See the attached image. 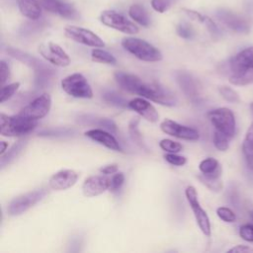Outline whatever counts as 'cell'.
<instances>
[{
	"instance_id": "6da1fadb",
	"label": "cell",
	"mask_w": 253,
	"mask_h": 253,
	"mask_svg": "<svg viewBox=\"0 0 253 253\" xmlns=\"http://www.w3.org/2000/svg\"><path fill=\"white\" fill-rule=\"evenodd\" d=\"M229 82L235 86L253 83V46L246 47L229 59Z\"/></svg>"
},
{
	"instance_id": "7a4b0ae2",
	"label": "cell",
	"mask_w": 253,
	"mask_h": 253,
	"mask_svg": "<svg viewBox=\"0 0 253 253\" xmlns=\"http://www.w3.org/2000/svg\"><path fill=\"white\" fill-rule=\"evenodd\" d=\"M38 121L24 118L20 115L8 116L1 113L0 133L3 136L20 137L31 133L38 126Z\"/></svg>"
},
{
	"instance_id": "3957f363",
	"label": "cell",
	"mask_w": 253,
	"mask_h": 253,
	"mask_svg": "<svg viewBox=\"0 0 253 253\" xmlns=\"http://www.w3.org/2000/svg\"><path fill=\"white\" fill-rule=\"evenodd\" d=\"M122 45L126 51L142 61L156 62L162 59V53L160 50L144 40L126 37L123 39Z\"/></svg>"
},
{
	"instance_id": "277c9868",
	"label": "cell",
	"mask_w": 253,
	"mask_h": 253,
	"mask_svg": "<svg viewBox=\"0 0 253 253\" xmlns=\"http://www.w3.org/2000/svg\"><path fill=\"white\" fill-rule=\"evenodd\" d=\"M134 94L164 106H174L177 101L174 94L167 88L157 83H148L143 80L140 81Z\"/></svg>"
},
{
	"instance_id": "5b68a950",
	"label": "cell",
	"mask_w": 253,
	"mask_h": 253,
	"mask_svg": "<svg viewBox=\"0 0 253 253\" xmlns=\"http://www.w3.org/2000/svg\"><path fill=\"white\" fill-rule=\"evenodd\" d=\"M62 90L71 97L79 99H91L93 91L85 76L79 72L72 73L61 80Z\"/></svg>"
},
{
	"instance_id": "8992f818",
	"label": "cell",
	"mask_w": 253,
	"mask_h": 253,
	"mask_svg": "<svg viewBox=\"0 0 253 253\" xmlns=\"http://www.w3.org/2000/svg\"><path fill=\"white\" fill-rule=\"evenodd\" d=\"M208 118L216 130L221 131L230 138L234 136L236 123L234 114L230 109L221 107L211 110L208 113Z\"/></svg>"
},
{
	"instance_id": "52a82bcc",
	"label": "cell",
	"mask_w": 253,
	"mask_h": 253,
	"mask_svg": "<svg viewBox=\"0 0 253 253\" xmlns=\"http://www.w3.org/2000/svg\"><path fill=\"white\" fill-rule=\"evenodd\" d=\"M47 194L46 189L42 188L34 190L23 195H20L13 199L7 208V212L10 215H19L31 208H33L37 203L42 200Z\"/></svg>"
},
{
	"instance_id": "ba28073f",
	"label": "cell",
	"mask_w": 253,
	"mask_h": 253,
	"mask_svg": "<svg viewBox=\"0 0 253 253\" xmlns=\"http://www.w3.org/2000/svg\"><path fill=\"white\" fill-rule=\"evenodd\" d=\"M185 196L193 211L199 228L206 236H211V221L208 213L200 205L196 188L194 186H188L185 190Z\"/></svg>"
},
{
	"instance_id": "9c48e42d",
	"label": "cell",
	"mask_w": 253,
	"mask_h": 253,
	"mask_svg": "<svg viewBox=\"0 0 253 253\" xmlns=\"http://www.w3.org/2000/svg\"><path fill=\"white\" fill-rule=\"evenodd\" d=\"M51 108V97L47 93H43L37 98H35L32 102H30L27 106H25L18 115L33 120L39 121L45 117Z\"/></svg>"
},
{
	"instance_id": "30bf717a",
	"label": "cell",
	"mask_w": 253,
	"mask_h": 253,
	"mask_svg": "<svg viewBox=\"0 0 253 253\" xmlns=\"http://www.w3.org/2000/svg\"><path fill=\"white\" fill-rule=\"evenodd\" d=\"M100 21L103 25L124 34L135 35L138 33V27L134 23L127 20L124 15L113 10L103 11L100 16Z\"/></svg>"
},
{
	"instance_id": "8fae6325",
	"label": "cell",
	"mask_w": 253,
	"mask_h": 253,
	"mask_svg": "<svg viewBox=\"0 0 253 253\" xmlns=\"http://www.w3.org/2000/svg\"><path fill=\"white\" fill-rule=\"evenodd\" d=\"M65 36L81 44L92 47H104L105 42L94 32L77 26H66L64 29Z\"/></svg>"
},
{
	"instance_id": "7c38bea8",
	"label": "cell",
	"mask_w": 253,
	"mask_h": 253,
	"mask_svg": "<svg viewBox=\"0 0 253 253\" xmlns=\"http://www.w3.org/2000/svg\"><path fill=\"white\" fill-rule=\"evenodd\" d=\"M39 52L49 63L59 67H65L70 64V57L64 49L57 43L48 42L39 46Z\"/></svg>"
},
{
	"instance_id": "4fadbf2b",
	"label": "cell",
	"mask_w": 253,
	"mask_h": 253,
	"mask_svg": "<svg viewBox=\"0 0 253 253\" xmlns=\"http://www.w3.org/2000/svg\"><path fill=\"white\" fill-rule=\"evenodd\" d=\"M160 128L164 133L180 139L195 141L200 138V133L196 128L178 124L171 119H165L162 121L160 124Z\"/></svg>"
},
{
	"instance_id": "5bb4252c",
	"label": "cell",
	"mask_w": 253,
	"mask_h": 253,
	"mask_svg": "<svg viewBox=\"0 0 253 253\" xmlns=\"http://www.w3.org/2000/svg\"><path fill=\"white\" fill-rule=\"evenodd\" d=\"M111 178L108 175H93L85 179L82 185V192L85 197H95L110 190Z\"/></svg>"
},
{
	"instance_id": "9a60e30c",
	"label": "cell",
	"mask_w": 253,
	"mask_h": 253,
	"mask_svg": "<svg viewBox=\"0 0 253 253\" xmlns=\"http://www.w3.org/2000/svg\"><path fill=\"white\" fill-rule=\"evenodd\" d=\"M79 178V174L72 169H63L54 173L48 180V186L54 191H63L73 187Z\"/></svg>"
},
{
	"instance_id": "2e32d148",
	"label": "cell",
	"mask_w": 253,
	"mask_h": 253,
	"mask_svg": "<svg viewBox=\"0 0 253 253\" xmlns=\"http://www.w3.org/2000/svg\"><path fill=\"white\" fill-rule=\"evenodd\" d=\"M216 17L221 23H223L227 28L234 32L247 34L250 31L249 23L245 19L232 13L231 11L225 9L218 10L216 13Z\"/></svg>"
},
{
	"instance_id": "e0dca14e",
	"label": "cell",
	"mask_w": 253,
	"mask_h": 253,
	"mask_svg": "<svg viewBox=\"0 0 253 253\" xmlns=\"http://www.w3.org/2000/svg\"><path fill=\"white\" fill-rule=\"evenodd\" d=\"M127 107L150 123H156L159 120V114L154 106L143 97H136L127 103Z\"/></svg>"
},
{
	"instance_id": "ac0fdd59",
	"label": "cell",
	"mask_w": 253,
	"mask_h": 253,
	"mask_svg": "<svg viewBox=\"0 0 253 253\" xmlns=\"http://www.w3.org/2000/svg\"><path fill=\"white\" fill-rule=\"evenodd\" d=\"M40 4L44 10L58 14L65 19H76L78 17L74 6L61 0H40Z\"/></svg>"
},
{
	"instance_id": "d6986e66",
	"label": "cell",
	"mask_w": 253,
	"mask_h": 253,
	"mask_svg": "<svg viewBox=\"0 0 253 253\" xmlns=\"http://www.w3.org/2000/svg\"><path fill=\"white\" fill-rule=\"evenodd\" d=\"M84 134H85V136L89 137L90 139L100 143L101 145H103L111 150H114V151H122L123 150L119 141L115 138V136L105 129L92 128V129L86 130L84 132Z\"/></svg>"
},
{
	"instance_id": "ffe728a7",
	"label": "cell",
	"mask_w": 253,
	"mask_h": 253,
	"mask_svg": "<svg viewBox=\"0 0 253 253\" xmlns=\"http://www.w3.org/2000/svg\"><path fill=\"white\" fill-rule=\"evenodd\" d=\"M21 14L31 21H37L42 15V6L37 0H17Z\"/></svg>"
},
{
	"instance_id": "44dd1931",
	"label": "cell",
	"mask_w": 253,
	"mask_h": 253,
	"mask_svg": "<svg viewBox=\"0 0 253 253\" xmlns=\"http://www.w3.org/2000/svg\"><path fill=\"white\" fill-rule=\"evenodd\" d=\"M199 169L202 174L211 178H220L222 171L219 162L212 157H208L202 160L199 164Z\"/></svg>"
},
{
	"instance_id": "7402d4cb",
	"label": "cell",
	"mask_w": 253,
	"mask_h": 253,
	"mask_svg": "<svg viewBox=\"0 0 253 253\" xmlns=\"http://www.w3.org/2000/svg\"><path fill=\"white\" fill-rule=\"evenodd\" d=\"M177 78V82L180 85L181 89L188 95L191 97H195L198 94V85L197 82L194 80V78L191 77V75H189L186 72H179L176 75Z\"/></svg>"
},
{
	"instance_id": "603a6c76",
	"label": "cell",
	"mask_w": 253,
	"mask_h": 253,
	"mask_svg": "<svg viewBox=\"0 0 253 253\" xmlns=\"http://www.w3.org/2000/svg\"><path fill=\"white\" fill-rule=\"evenodd\" d=\"M128 15L129 17L143 27H148L150 25V19L144 9L143 6L139 4H133L128 9Z\"/></svg>"
},
{
	"instance_id": "cb8c5ba5",
	"label": "cell",
	"mask_w": 253,
	"mask_h": 253,
	"mask_svg": "<svg viewBox=\"0 0 253 253\" xmlns=\"http://www.w3.org/2000/svg\"><path fill=\"white\" fill-rule=\"evenodd\" d=\"M91 57H92V60L95 62L111 64V65L117 64L116 57L112 53H110L107 50H104L100 47H95L91 51Z\"/></svg>"
},
{
	"instance_id": "d4e9b609",
	"label": "cell",
	"mask_w": 253,
	"mask_h": 253,
	"mask_svg": "<svg viewBox=\"0 0 253 253\" xmlns=\"http://www.w3.org/2000/svg\"><path fill=\"white\" fill-rule=\"evenodd\" d=\"M199 180L202 184H204L208 189L213 192H220L223 188V184L220 178H211L204 174H201L198 176Z\"/></svg>"
},
{
	"instance_id": "484cf974",
	"label": "cell",
	"mask_w": 253,
	"mask_h": 253,
	"mask_svg": "<svg viewBox=\"0 0 253 253\" xmlns=\"http://www.w3.org/2000/svg\"><path fill=\"white\" fill-rule=\"evenodd\" d=\"M229 139H230V137H228L227 135H225L221 131H218L216 129L214 130L212 141H213L214 147L217 150L226 151L229 147Z\"/></svg>"
},
{
	"instance_id": "4316f807",
	"label": "cell",
	"mask_w": 253,
	"mask_h": 253,
	"mask_svg": "<svg viewBox=\"0 0 253 253\" xmlns=\"http://www.w3.org/2000/svg\"><path fill=\"white\" fill-rule=\"evenodd\" d=\"M218 92L220 94V96L227 102L229 103H239L240 98L238 93L232 89L231 87L228 86H220L218 88Z\"/></svg>"
},
{
	"instance_id": "83f0119b",
	"label": "cell",
	"mask_w": 253,
	"mask_h": 253,
	"mask_svg": "<svg viewBox=\"0 0 253 253\" xmlns=\"http://www.w3.org/2000/svg\"><path fill=\"white\" fill-rule=\"evenodd\" d=\"M159 146L162 150L169 152V153H178L183 149V146L181 143L174 141L172 139H168V138H164V139L160 140Z\"/></svg>"
},
{
	"instance_id": "f1b7e54d",
	"label": "cell",
	"mask_w": 253,
	"mask_h": 253,
	"mask_svg": "<svg viewBox=\"0 0 253 253\" xmlns=\"http://www.w3.org/2000/svg\"><path fill=\"white\" fill-rule=\"evenodd\" d=\"M20 85H21L20 82H13L8 85H3L1 88L0 102L4 103L5 101H8L15 94V92L19 89Z\"/></svg>"
},
{
	"instance_id": "f546056e",
	"label": "cell",
	"mask_w": 253,
	"mask_h": 253,
	"mask_svg": "<svg viewBox=\"0 0 253 253\" xmlns=\"http://www.w3.org/2000/svg\"><path fill=\"white\" fill-rule=\"evenodd\" d=\"M217 216L225 221V222H234L236 219V215L232 210L227 207H219L216 209Z\"/></svg>"
},
{
	"instance_id": "4dcf8cb0",
	"label": "cell",
	"mask_w": 253,
	"mask_h": 253,
	"mask_svg": "<svg viewBox=\"0 0 253 253\" xmlns=\"http://www.w3.org/2000/svg\"><path fill=\"white\" fill-rule=\"evenodd\" d=\"M176 32H177L179 37H181L183 39H186V40L192 39L194 37V30L187 23H180L179 25H177Z\"/></svg>"
},
{
	"instance_id": "1f68e13d",
	"label": "cell",
	"mask_w": 253,
	"mask_h": 253,
	"mask_svg": "<svg viewBox=\"0 0 253 253\" xmlns=\"http://www.w3.org/2000/svg\"><path fill=\"white\" fill-rule=\"evenodd\" d=\"M104 100L109 102L110 104H113L115 106H120V107H124V106H126L127 103L126 102V100L119 96L117 93L115 92H108V93H105L104 94Z\"/></svg>"
},
{
	"instance_id": "d6a6232c",
	"label": "cell",
	"mask_w": 253,
	"mask_h": 253,
	"mask_svg": "<svg viewBox=\"0 0 253 253\" xmlns=\"http://www.w3.org/2000/svg\"><path fill=\"white\" fill-rule=\"evenodd\" d=\"M239 235L243 240L247 242H253V224L245 223L241 225L239 228Z\"/></svg>"
},
{
	"instance_id": "836d02e7",
	"label": "cell",
	"mask_w": 253,
	"mask_h": 253,
	"mask_svg": "<svg viewBox=\"0 0 253 253\" xmlns=\"http://www.w3.org/2000/svg\"><path fill=\"white\" fill-rule=\"evenodd\" d=\"M164 158L168 163H170L172 165H175V166H183L187 162L186 157L178 155L177 153H169L168 152L164 155Z\"/></svg>"
},
{
	"instance_id": "e575fe53",
	"label": "cell",
	"mask_w": 253,
	"mask_h": 253,
	"mask_svg": "<svg viewBox=\"0 0 253 253\" xmlns=\"http://www.w3.org/2000/svg\"><path fill=\"white\" fill-rule=\"evenodd\" d=\"M125 182V175L123 172H117L115 173V175H113L111 177V187H110V191L115 192L118 191L124 184Z\"/></svg>"
},
{
	"instance_id": "d590c367",
	"label": "cell",
	"mask_w": 253,
	"mask_h": 253,
	"mask_svg": "<svg viewBox=\"0 0 253 253\" xmlns=\"http://www.w3.org/2000/svg\"><path fill=\"white\" fill-rule=\"evenodd\" d=\"M173 1L176 0H151V6L155 11L159 13H164L169 9Z\"/></svg>"
},
{
	"instance_id": "8d00e7d4",
	"label": "cell",
	"mask_w": 253,
	"mask_h": 253,
	"mask_svg": "<svg viewBox=\"0 0 253 253\" xmlns=\"http://www.w3.org/2000/svg\"><path fill=\"white\" fill-rule=\"evenodd\" d=\"M242 147L253 149V123L249 126V127L246 130V133L242 142Z\"/></svg>"
},
{
	"instance_id": "74e56055",
	"label": "cell",
	"mask_w": 253,
	"mask_h": 253,
	"mask_svg": "<svg viewBox=\"0 0 253 253\" xmlns=\"http://www.w3.org/2000/svg\"><path fill=\"white\" fill-rule=\"evenodd\" d=\"M23 142H25V141H23V140H21V141H18V143H16L12 148H11V150L7 153V155L6 156H2V160H1V163H2V165L5 163V161H8L9 159H11L12 157H15V153H19L20 151H21V149L23 148Z\"/></svg>"
},
{
	"instance_id": "f35d334b",
	"label": "cell",
	"mask_w": 253,
	"mask_h": 253,
	"mask_svg": "<svg viewBox=\"0 0 253 253\" xmlns=\"http://www.w3.org/2000/svg\"><path fill=\"white\" fill-rule=\"evenodd\" d=\"M183 11H184V12L186 13V15H187L190 19H192V20L198 21V22H200V23H204V22H205V19H206V16H205V15H203V14H201V13L195 11V10L186 9V8H184Z\"/></svg>"
},
{
	"instance_id": "ab89813d",
	"label": "cell",
	"mask_w": 253,
	"mask_h": 253,
	"mask_svg": "<svg viewBox=\"0 0 253 253\" xmlns=\"http://www.w3.org/2000/svg\"><path fill=\"white\" fill-rule=\"evenodd\" d=\"M0 70H1V84L3 86L10 77V68L4 60H1L0 62Z\"/></svg>"
},
{
	"instance_id": "60d3db41",
	"label": "cell",
	"mask_w": 253,
	"mask_h": 253,
	"mask_svg": "<svg viewBox=\"0 0 253 253\" xmlns=\"http://www.w3.org/2000/svg\"><path fill=\"white\" fill-rule=\"evenodd\" d=\"M242 153L244 155V158H245L248 168L253 170V149L242 147Z\"/></svg>"
},
{
	"instance_id": "b9f144b4",
	"label": "cell",
	"mask_w": 253,
	"mask_h": 253,
	"mask_svg": "<svg viewBox=\"0 0 253 253\" xmlns=\"http://www.w3.org/2000/svg\"><path fill=\"white\" fill-rule=\"evenodd\" d=\"M204 24L207 26L208 30H209L212 35H218L219 30H218L217 26L215 25V23H214L211 18H209L208 16H206V19H205Z\"/></svg>"
},
{
	"instance_id": "7bdbcfd3",
	"label": "cell",
	"mask_w": 253,
	"mask_h": 253,
	"mask_svg": "<svg viewBox=\"0 0 253 253\" xmlns=\"http://www.w3.org/2000/svg\"><path fill=\"white\" fill-rule=\"evenodd\" d=\"M227 252H237V253H253V248L247 245H235L232 248L228 249Z\"/></svg>"
},
{
	"instance_id": "ee69618b",
	"label": "cell",
	"mask_w": 253,
	"mask_h": 253,
	"mask_svg": "<svg viewBox=\"0 0 253 253\" xmlns=\"http://www.w3.org/2000/svg\"><path fill=\"white\" fill-rule=\"evenodd\" d=\"M118 169H119L118 164L113 163V164H109V165H106V166H104V167H101V168H100V172L103 173V174H105V175H110V174H115V173H117V172H118Z\"/></svg>"
},
{
	"instance_id": "f6af8a7d",
	"label": "cell",
	"mask_w": 253,
	"mask_h": 253,
	"mask_svg": "<svg viewBox=\"0 0 253 253\" xmlns=\"http://www.w3.org/2000/svg\"><path fill=\"white\" fill-rule=\"evenodd\" d=\"M7 148H8V142H6V141H1V151H0V155H1V156L4 155V153H5V151L7 150Z\"/></svg>"
},
{
	"instance_id": "bcb514c9",
	"label": "cell",
	"mask_w": 253,
	"mask_h": 253,
	"mask_svg": "<svg viewBox=\"0 0 253 253\" xmlns=\"http://www.w3.org/2000/svg\"><path fill=\"white\" fill-rule=\"evenodd\" d=\"M250 216H251V218H252V220H253V211H250Z\"/></svg>"
},
{
	"instance_id": "7dc6e473",
	"label": "cell",
	"mask_w": 253,
	"mask_h": 253,
	"mask_svg": "<svg viewBox=\"0 0 253 253\" xmlns=\"http://www.w3.org/2000/svg\"><path fill=\"white\" fill-rule=\"evenodd\" d=\"M251 110H252V112H253V104H251Z\"/></svg>"
}]
</instances>
